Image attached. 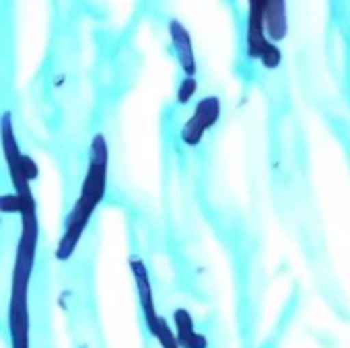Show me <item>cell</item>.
<instances>
[{"label":"cell","mask_w":350,"mask_h":348,"mask_svg":"<svg viewBox=\"0 0 350 348\" xmlns=\"http://www.w3.org/2000/svg\"><path fill=\"white\" fill-rule=\"evenodd\" d=\"M105 184H107V144L103 134H97L91 142L89 169L83 182V192L66 219V229L58 243V254H56L58 260H68L75 254V247L81 241V235L87 229L93 211L105 196Z\"/></svg>","instance_id":"obj_1"},{"label":"cell","mask_w":350,"mask_h":348,"mask_svg":"<svg viewBox=\"0 0 350 348\" xmlns=\"http://www.w3.org/2000/svg\"><path fill=\"white\" fill-rule=\"evenodd\" d=\"M219 116H221V101L217 97L202 99L196 105L194 116L182 128V140L190 146H196L204 138V132L211 130L219 122Z\"/></svg>","instance_id":"obj_2"},{"label":"cell","mask_w":350,"mask_h":348,"mask_svg":"<svg viewBox=\"0 0 350 348\" xmlns=\"http://www.w3.org/2000/svg\"><path fill=\"white\" fill-rule=\"evenodd\" d=\"M130 266H132V274H134V280H136V286H138V299H140V307H142V313H144V319H146V325L150 330V334L154 332L161 315H157L154 311V301H152V289H150V280H148V272L144 268V264L140 260H130Z\"/></svg>","instance_id":"obj_3"},{"label":"cell","mask_w":350,"mask_h":348,"mask_svg":"<svg viewBox=\"0 0 350 348\" xmlns=\"http://www.w3.org/2000/svg\"><path fill=\"white\" fill-rule=\"evenodd\" d=\"M169 34H171V40H173V48H175V52H178V60H180L182 70L188 77H194V72H196V58H194L192 38H190L188 29L180 21H171Z\"/></svg>","instance_id":"obj_4"},{"label":"cell","mask_w":350,"mask_h":348,"mask_svg":"<svg viewBox=\"0 0 350 348\" xmlns=\"http://www.w3.org/2000/svg\"><path fill=\"white\" fill-rule=\"evenodd\" d=\"M268 40L264 34V3H250V21H247V54L250 58H260Z\"/></svg>","instance_id":"obj_5"},{"label":"cell","mask_w":350,"mask_h":348,"mask_svg":"<svg viewBox=\"0 0 350 348\" xmlns=\"http://www.w3.org/2000/svg\"><path fill=\"white\" fill-rule=\"evenodd\" d=\"M288 29L286 23V5L282 0H272V3H264V34H268V42L276 44L284 40Z\"/></svg>","instance_id":"obj_6"},{"label":"cell","mask_w":350,"mask_h":348,"mask_svg":"<svg viewBox=\"0 0 350 348\" xmlns=\"http://www.w3.org/2000/svg\"><path fill=\"white\" fill-rule=\"evenodd\" d=\"M173 317H175V325H178L175 340H178L180 348H206V338L194 330L192 315L186 309H178L173 313Z\"/></svg>","instance_id":"obj_7"},{"label":"cell","mask_w":350,"mask_h":348,"mask_svg":"<svg viewBox=\"0 0 350 348\" xmlns=\"http://www.w3.org/2000/svg\"><path fill=\"white\" fill-rule=\"evenodd\" d=\"M152 336L159 340V344H161L163 348H180V346H178V340H175L173 330L169 327V323H167L163 317L159 319V323H157V327H154Z\"/></svg>","instance_id":"obj_8"},{"label":"cell","mask_w":350,"mask_h":348,"mask_svg":"<svg viewBox=\"0 0 350 348\" xmlns=\"http://www.w3.org/2000/svg\"><path fill=\"white\" fill-rule=\"evenodd\" d=\"M280 50L276 48V44H266V48L262 50V54H260V60H262V64L266 66V68H270V70H274L278 64H280Z\"/></svg>","instance_id":"obj_9"},{"label":"cell","mask_w":350,"mask_h":348,"mask_svg":"<svg viewBox=\"0 0 350 348\" xmlns=\"http://www.w3.org/2000/svg\"><path fill=\"white\" fill-rule=\"evenodd\" d=\"M196 93V79L194 77H186L180 85V91H178V99L180 103H188Z\"/></svg>","instance_id":"obj_10"},{"label":"cell","mask_w":350,"mask_h":348,"mask_svg":"<svg viewBox=\"0 0 350 348\" xmlns=\"http://www.w3.org/2000/svg\"><path fill=\"white\" fill-rule=\"evenodd\" d=\"M0 213H9V215L21 213V204H19L17 194H5V196H0Z\"/></svg>","instance_id":"obj_11"}]
</instances>
